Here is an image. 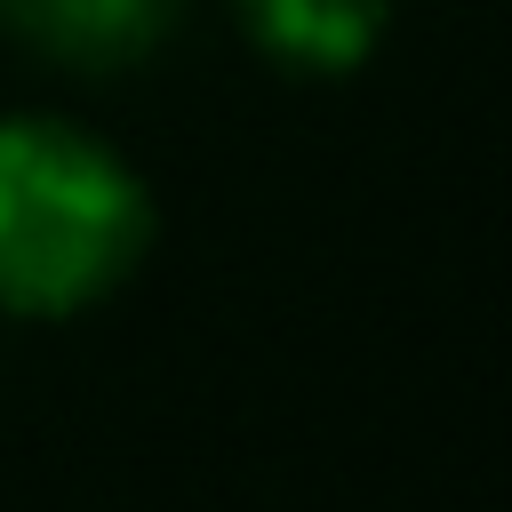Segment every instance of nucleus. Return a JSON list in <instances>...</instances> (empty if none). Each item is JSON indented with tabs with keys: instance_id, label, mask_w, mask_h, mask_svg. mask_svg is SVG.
<instances>
[{
	"instance_id": "1",
	"label": "nucleus",
	"mask_w": 512,
	"mask_h": 512,
	"mask_svg": "<svg viewBox=\"0 0 512 512\" xmlns=\"http://www.w3.org/2000/svg\"><path fill=\"white\" fill-rule=\"evenodd\" d=\"M152 248L144 176L80 120L0 112V312L72 320Z\"/></svg>"
},
{
	"instance_id": "2",
	"label": "nucleus",
	"mask_w": 512,
	"mask_h": 512,
	"mask_svg": "<svg viewBox=\"0 0 512 512\" xmlns=\"http://www.w3.org/2000/svg\"><path fill=\"white\" fill-rule=\"evenodd\" d=\"M0 24L64 72H128L168 40L176 0H0Z\"/></svg>"
},
{
	"instance_id": "3",
	"label": "nucleus",
	"mask_w": 512,
	"mask_h": 512,
	"mask_svg": "<svg viewBox=\"0 0 512 512\" xmlns=\"http://www.w3.org/2000/svg\"><path fill=\"white\" fill-rule=\"evenodd\" d=\"M232 24L248 48H264L280 72H352L392 24V0H232Z\"/></svg>"
}]
</instances>
